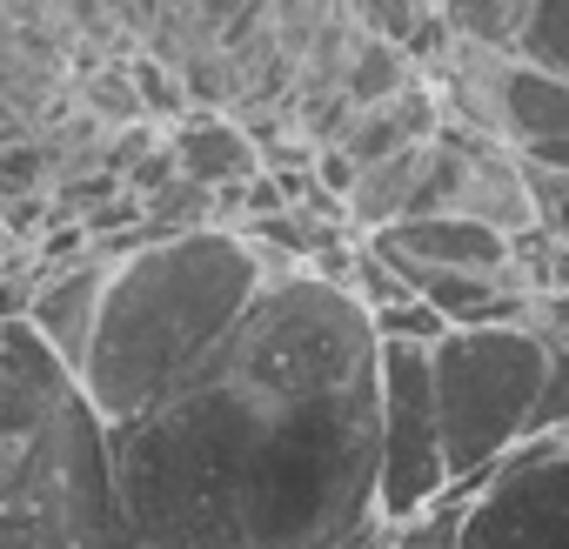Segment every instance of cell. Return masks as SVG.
I'll return each instance as SVG.
<instances>
[{
	"instance_id": "obj_1",
	"label": "cell",
	"mask_w": 569,
	"mask_h": 549,
	"mask_svg": "<svg viewBox=\"0 0 569 549\" xmlns=\"http://www.w3.org/2000/svg\"><path fill=\"white\" fill-rule=\"evenodd\" d=\"M141 549H342L376 516V329L349 282L268 274L234 329L108 422Z\"/></svg>"
},
{
	"instance_id": "obj_2",
	"label": "cell",
	"mask_w": 569,
	"mask_h": 549,
	"mask_svg": "<svg viewBox=\"0 0 569 549\" xmlns=\"http://www.w3.org/2000/svg\"><path fill=\"white\" fill-rule=\"evenodd\" d=\"M289 268H309V261L221 221L141 234L134 248H121L108 261L94 336L74 362L88 402L108 422H128L134 409H148L181 369H194L234 329V316L261 296L268 274H289Z\"/></svg>"
},
{
	"instance_id": "obj_3",
	"label": "cell",
	"mask_w": 569,
	"mask_h": 549,
	"mask_svg": "<svg viewBox=\"0 0 569 549\" xmlns=\"http://www.w3.org/2000/svg\"><path fill=\"white\" fill-rule=\"evenodd\" d=\"M0 549H141L108 416L28 316H0Z\"/></svg>"
},
{
	"instance_id": "obj_4",
	"label": "cell",
	"mask_w": 569,
	"mask_h": 549,
	"mask_svg": "<svg viewBox=\"0 0 569 549\" xmlns=\"http://www.w3.org/2000/svg\"><path fill=\"white\" fill-rule=\"evenodd\" d=\"M429 382H436L449 482H482L529 436V409L542 389V342L522 322L442 329L429 342Z\"/></svg>"
},
{
	"instance_id": "obj_5",
	"label": "cell",
	"mask_w": 569,
	"mask_h": 549,
	"mask_svg": "<svg viewBox=\"0 0 569 549\" xmlns=\"http://www.w3.org/2000/svg\"><path fill=\"white\" fill-rule=\"evenodd\" d=\"M376 516L402 522L429 496L449 489L442 462V422H436V382L422 342H376Z\"/></svg>"
},
{
	"instance_id": "obj_6",
	"label": "cell",
	"mask_w": 569,
	"mask_h": 549,
	"mask_svg": "<svg viewBox=\"0 0 569 549\" xmlns=\"http://www.w3.org/2000/svg\"><path fill=\"white\" fill-rule=\"evenodd\" d=\"M456 549H569V442H516L469 489Z\"/></svg>"
},
{
	"instance_id": "obj_7",
	"label": "cell",
	"mask_w": 569,
	"mask_h": 549,
	"mask_svg": "<svg viewBox=\"0 0 569 549\" xmlns=\"http://www.w3.org/2000/svg\"><path fill=\"white\" fill-rule=\"evenodd\" d=\"M108 261L114 254H81V261H61V268H41L34 274V296H28V329L61 356V362H81L88 336H94V316H101V289H108Z\"/></svg>"
},
{
	"instance_id": "obj_8",
	"label": "cell",
	"mask_w": 569,
	"mask_h": 549,
	"mask_svg": "<svg viewBox=\"0 0 569 549\" xmlns=\"http://www.w3.org/2000/svg\"><path fill=\"white\" fill-rule=\"evenodd\" d=\"M168 154H174V174L201 181V188H228V181H248L261 168L254 134L241 121H221V114H188L168 134Z\"/></svg>"
},
{
	"instance_id": "obj_9",
	"label": "cell",
	"mask_w": 569,
	"mask_h": 549,
	"mask_svg": "<svg viewBox=\"0 0 569 549\" xmlns=\"http://www.w3.org/2000/svg\"><path fill=\"white\" fill-rule=\"evenodd\" d=\"M416 74H422V68H416L396 41H382V34H362V28H356L349 68H342V101H349V108H376V101L402 94Z\"/></svg>"
},
{
	"instance_id": "obj_10",
	"label": "cell",
	"mask_w": 569,
	"mask_h": 549,
	"mask_svg": "<svg viewBox=\"0 0 569 549\" xmlns=\"http://www.w3.org/2000/svg\"><path fill=\"white\" fill-rule=\"evenodd\" d=\"M509 54H522V61H536V68L569 81V0H529Z\"/></svg>"
},
{
	"instance_id": "obj_11",
	"label": "cell",
	"mask_w": 569,
	"mask_h": 549,
	"mask_svg": "<svg viewBox=\"0 0 569 549\" xmlns=\"http://www.w3.org/2000/svg\"><path fill=\"white\" fill-rule=\"evenodd\" d=\"M529 14V0H442V21L456 41H476V48H509L516 28Z\"/></svg>"
},
{
	"instance_id": "obj_12",
	"label": "cell",
	"mask_w": 569,
	"mask_h": 549,
	"mask_svg": "<svg viewBox=\"0 0 569 549\" xmlns=\"http://www.w3.org/2000/svg\"><path fill=\"white\" fill-rule=\"evenodd\" d=\"M369 329H376V342H422V349H429V342H436L449 322H442V316H436V309H429L416 289H409L402 302H382V309H369Z\"/></svg>"
},
{
	"instance_id": "obj_13",
	"label": "cell",
	"mask_w": 569,
	"mask_h": 549,
	"mask_svg": "<svg viewBox=\"0 0 569 549\" xmlns=\"http://www.w3.org/2000/svg\"><path fill=\"white\" fill-rule=\"evenodd\" d=\"M349 14H356L362 34H382V41L409 48V34L436 14V0H349Z\"/></svg>"
},
{
	"instance_id": "obj_14",
	"label": "cell",
	"mask_w": 569,
	"mask_h": 549,
	"mask_svg": "<svg viewBox=\"0 0 569 549\" xmlns=\"http://www.w3.org/2000/svg\"><path fill=\"white\" fill-rule=\"evenodd\" d=\"M522 181H529V214H536V228H542L549 241L569 248V174H562V168H529V161H522Z\"/></svg>"
},
{
	"instance_id": "obj_15",
	"label": "cell",
	"mask_w": 569,
	"mask_h": 549,
	"mask_svg": "<svg viewBox=\"0 0 569 549\" xmlns=\"http://www.w3.org/2000/svg\"><path fill=\"white\" fill-rule=\"evenodd\" d=\"M522 329L549 349V356H569V289H536L522 302Z\"/></svg>"
},
{
	"instance_id": "obj_16",
	"label": "cell",
	"mask_w": 569,
	"mask_h": 549,
	"mask_svg": "<svg viewBox=\"0 0 569 549\" xmlns=\"http://www.w3.org/2000/svg\"><path fill=\"white\" fill-rule=\"evenodd\" d=\"M542 289H569V248L562 241H549V282Z\"/></svg>"
},
{
	"instance_id": "obj_17",
	"label": "cell",
	"mask_w": 569,
	"mask_h": 549,
	"mask_svg": "<svg viewBox=\"0 0 569 549\" xmlns=\"http://www.w3.org/2000/svg\"><path fill=\"white\" fill-rule=\"evenodd\" d=\"M556 442H569V422H562V429H556Z\"/></svg>"
},
{
	"instance_id": "obj_18",
	"label": "cell",
	"mask_w": 569,
	"mask_h": 549,
	"mask_svg": "<svg viewBox=\"0 0 569 549\" xmlns=\"http://www.w3.org/2000/svg\"><path fill=\"white\" fill-rule=\"evenodd\" d=\"M382 549H402V542H382Z\"/></svg>"
}]
</instances>
